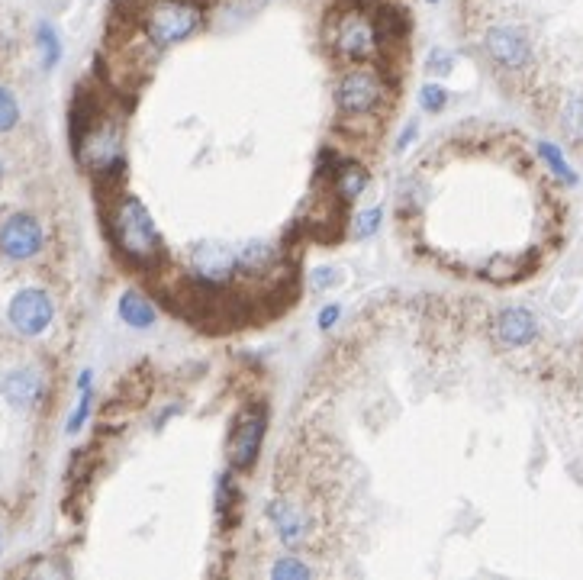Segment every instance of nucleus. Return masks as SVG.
I'll return each instance as SVG.
<instances>
[{
    "mask_svg": "<svg viewBox=\"0 0 583 580\" xmlns=\"http://www.w3.org/2000/svg\"><path fill=\"white\" fill-rule=\"evenodd\" d=\"M329 49L348 65H368L381 55V39H377L374 17L352 7L339 13L329 26Z\"/></svg>",
    "mask_w": 583,
    "mask_h": 580,
    "instance_id": "obj_2",
    "label": "nucleus"
},
{
    "mask_svg": "<svg viewBox=\"0 0 583 580\" xmlns=\"http://www.w3.org/2000/svg\"><path fill=\"white\" fill-rule=\"evenodd\" d=\"M274 261V249L271 245H265V242H252L249 249H245L242 255H239V265L245 268V271H268V265Z\"/></svg>",
    "mask_w": 583,
    "mask_h": 580,
    "instance_id": "obj_16",
    "label": "nucleus"
},
{
    "mask_svg": "<svg viewBox=\"0 0 583 580\" xmlns=\"http://www.w3.org/2000/svg\"><path fill=\"white\" fill-rule=\"evenodd\" d=\"M120 316L133 329H152L155 307L142 294H136V290H129V294H123V300H120Z\"/></svg>",
    "mask_w": 583,
    "mask_h": 580,
    "instance_id": "obj_13",
    "label": "nucleus"
},
{
    "mask_svg": "<svg viewBox=\"0 0 583 580\" xmlns=\"http://www.w3.org/2000/svg\"><path fill=\"white\" fill-rule=\"evenodd\" d=\"M377 226H381V210H368V213H361L358 216V226H355V236L358 239H368L371 232H377Z\"/></svg>",
    "mask_w": 583,
    "mask_h": 580,
    "instance_id": "obj_21",
    "label": "nucleus"
},
{
    "mask_svg": "<svg viewBox=\"0 0 583 580\" xmlns=\"http://www.w3.org/2000/svg\"><path fill=\"white\" fill-rule=\"evenodd\" d=\"M271 574L278 577V580H284V577H310L313 571L306 568L303 561H297L294 555H287L284 561H278V564H274V571H271Z\"/></svg>",
    "mask_w": 583,
    "mask_h": 580,
    "instance_id": "obj_20",
    "label": "nucleus"
},
{
    "mask_svg": "<svg viewBox=\"0 0 583 580\" xmlns=\"http://www.w3.org/2000/svg\"><path fill=\"white\" fill-rule=\"evenodd\" d=\"M542 155L548 158V165H551V171L558 174V178H564V181H574V174L567 171V165H564V158H561V152L555 149V145H542Z\"/></svg>",
    "mask_w": 583,
    "mask_h": 580,
    "instance_id": "obj_22",
    "label": "nucleus"
},
{
    "mask_svg": "<svg viewBox=\"0 0 583 580\" xmlns=\"http://www.w3.org/2000/svg\"><path fill=\"white\" fill-rule=\"evenodd\" d=\"M113 239H116V249L126 258H133L136 265H152V261L162 258V236H158L149 210L136 197H123L120 207H116Z\"/></svg>",
    "mask_w": 583,
    "mask_h": 580,
    "instance_id": "obj_1",
    "label": "nucleus"
},
{
    "mask_svg": "<svg viewBox=\"0 0 583 580\" xmlns=\"http://www.w3.org/2000/svg\"><path fill=\"white\" fill-rule=\"evenodd\" d=\"M203 26V10L194 0H155L145 10V36L155 46H178Z\"/></svg>",
    "mask_w": 583,
    "mask_h": 580,
    "instance_id": "obj_3",
    "label": "nucleus"
},
{
    "mask_svg": "<svg viewBox=\"0 0 583 580\" xmlns=\"http://www.w3.org/2000/svg\"><path fill=\"white\" fill-rule=\"evenodd\" d=\"M364 187H368V171L361 165H339L335 168V191H339L345 200H355L364 194Z\"/></svg>",
    "mask_w": 583,
    "mask_h": 580,
    "instance_id": "obj_14",
    "label": "nucleus"
},
{
    "mask_svg": "<svg viewBox=\"0 0 583 580\" xmlns=\"http://www.w3.org/2000/svg\"><path fill=\"white\" fill-rule=\"evenodd\" d=\"M451 62H455V55L445 52V49H432V55H429V68L435 71V75H448Z\"/></svg>",
    "mask_w": 583,
    "mask_h": 580,
    "instance_id": "obj_23",
    "label": "nucleus"
},
{
    "mask_svg": "<svg viewBox=\"0 0 583 580\" xmlns=\"http://www.w3.org/2000/svg\"><path fill=\"white\" fill-rule=\"evenodd\" d=\"M42 249V226L36 223V216L17 213L10 216L0 229V252L13 261H26Z\"/></svg>",
    "mask_w": 583,
    "mask_h": 580,
    "instance_id": "obj_5",
    "label": "nucleus"
},
{
    "mask_svg": "<svg viewBox=\"0 0 583 580\" xmlns=\"http://www.w3.org/2000/svg\"><path fill=\"white\" fill-rule=\"evenodd\" d=\"M20 120V107H17V97H13L7 87H0V133H10L13 126Z\"/></svg>",
    "mask_w": 583,
    "mask_h": 580,
    "instance_id": "obj_17",
    "label": "nucleus"
},
{
    "mask_svg": "<svg viewBox=\"0 0 583 580\" xmlns=\"http://www.w3.org/2000/svg\"><path fill=\"white\" fill-rule=\"evenodd\" d=\"M484 46H487L493 62H497L500 68H506V71L526 68L529 58H532L529 39H526V33H519L516 26H493L487 33V39H484Z\"/></svg>",
    "mask_w": 583,
    "mask_h": 580,
    "instance_id": "obj_6",
    "label": "nucleus"
},
{
    "mask_svg": "<svg viewBox=\"0 0 583 580\" xmlns=\"http://www.w3.org/2000/svg\"><path fill=\"white\" fill-rule=\"evenodd\" d=\"M561 129L574 142H583V94L571 97L561 110Z\"/></svg>",
    "mask_w": 583,
    "mask_h": 580,
    "instance_id": "obj_15",
    "label": "nucleus"
},
{
    "mask_svg": "<svg viewBox=\"0 0 583 580\" xmlns=\"http://www.w3.org/2000/svg\"><path fill=\"white\" fill-rule=\"evenodd\" d=\"M335 281H339V274H335L332 268H319V271H316V278H313V284H316V287H323V290L332 287Z\"/></svg>",
    "mask_w": 583,
    "mask_h": 580,
    "instance_id": "obj_25",
    "label": "nucleus"
},
{
    "mask_svg": "<svg viewBox=\"0 0 583 580\" xmlns=\"http://www.w3.org/2000/svg\"><path fill=\"white\" fill-rule=\"evenodd\" d=\"M265 423H268L265 410H255L252 416H242V423H239L236 435H232V445H229V458H232V468L236 471H249L252 464L258 461L261 439H265Z\"/></svg>",
    "mask_w": 583,
    "mask_h": 580,
    "instance_id": "obj_9",
    "label": "nucleus"
},
{
    "mask_svg": "<svg viewBox=\"0 0 583 580\" xmlns=\"http://www.w3.org/2000/svg\"><path fill=\"white\" fill-rule=\"evenodd\" d=\"M445 100H448V91L439 84H426L422 87V94H419V104L422 110H429V113H439L445 107Z\"/></svg>",
    "mask_w": 583,
    "mask_h": 580,
    "instance_id": "obj_19",
    "label": "nucleus"
},
{
    "mask_svg": "<svg viewBox=\"0 0 583 580\" xmlns=\"http://www.w3.org/2000/svg\"><path fill=\"white\" fill-rule=\"evenodd\" d=\"M191 265H194V274L200 281H207L213 287L220 284H229L232 278H236L239 271V255L229 252L226 245H197V249L191 252Z\"/></svg>",
    "mask_w": 583,
    "mask_h": 580,
    "instance_id": "obj_8",
    "label": "nucleus"
},
{
    "mask_svg": "<svg viewBox=\"0 0 583 580\" xmlns=\"http://www.w3.org/2000/svg\"><path fill=\"white\" fill-rule=\"evenodd\" d=\"M429 4H439V0H429Z\"/></svg>",
    "mask_w": 583,
    "mask_h": 580,
    "instance_id": "obj_27",
    "label": "nucleus"
},
{
    "mask_svg": "<svg viewBox=\"0 0 583 580\" xmlns=\"http://www.w3.org/2000/svg\"><path fill=\"white\" fill-rule=\"evenodd\" d=\"M538 332V323L529 310L522 307H509L500 313L497 319V339L506 345V348H526Z\"/></svg>",
    "mask_w": 583,
    "mask_h": 580,
    "instance_id": "obj_10",
    "label": "nucleus"
},
{
    "mask_svg": "<svg viewBox=\"0 0 583 580\" xmlns=\"http://www.w3.org/2000/svg\"><path fill=\"white\" fill-rule=\"evenodd\" d=\"M0 178H4V168H0Z\"/></svg>",
    "mask_w": 583,
    "mask_h": 580,
    "instance_id": "obj_28",
    "label": "nucleus"
},
{
    "mask_svg": "<svg viewBox=\"0 0 583 580\" xmlns=\"http://www.w3.org/2000/svg\"><path fill=\"white\" fill-rule=\"evenodd\" d=\"M374 26H377L381 46H393V42L406 39V33H410V17H406V10L400 7H381L374 13Z\"/></svg>",
    "mask_w": 583,
    "mask_h": 580,
    "instance_id": "obj_12",
    "label": "nucleus"
},
{
    "mask_svg": "<svg viewBox=\"0 0 583 580\" xmlns=\"http://www.w3.org/2000/svg\"><path fill=\"white\" fill-rule=\"evenodd\" d=\"M387 87L381 75L371 68H352L345 71L335 84V107L345 116H368L384 104Z\"/></svg>",
    "mask_w": 583,
    "mask_h": 580,
    "instance_id": "obj_4",
    "label": "nucleus"
},
{
    "mask_svg": "<svg viewBox=\"0 0 583 580\" xmlns=\"http://www.w3.org/2000/svg\"><path fill=\"white\" fill-rule=\"evenodd\" d=\"M42 394V381L36 371H13L4 377V397L13 406H33Z\"/></svg>",
    "mask_w": 583,
    "mask_h": 580,
    "instance_id": "obj_11",
    "label": "nucleus"
},
{
    "mask_svg": "<svg viewBox=\"0 0 583 580\" xmlns=\"http://www.w3.org/2000/svg\"><path fill=\"white\" fill-rule=\"evenodd\" d=\"M10 323L23 336H39L52 323V300L42 290H20L10 303Z\"/></svg>",
    "mask_w": 583,
    "mask_h": 580,
    "instance_id": "obj_7",
    "label": "nucleus"
},
{
    "mask_svg": "<svg viewBox=\"0 0 583 580\" xmlns=\"http://www.w3.org/2000/svg\"><path fill=\"white\" fill-rule=\"evenodd\" d=\"M339 319V307H326L319 313V329H332V323Z\"/></svg>",
    "mask_w": 583,
    "mask_h": 580,
    "instance_id": "obj_26",
    "label": "nucleus"
},
{
    "mask_svg": "<svg viewBox=\"0 0 583 580\" xmlns=\"http://www.w3.org/2000/svg\"><path fill=\"white\" fill-rule=\"evenodd\" d=\"M87 410H91V394H84V397H81L78 410H75V416H71V423H68L71 432H78V429H81V423L87 419Z\"/></svg>",
    "mask_w": 583,
    "mask_h": 580,
    "instance_id": "obj_24",
    "label": "nucleus"
},
{
    "mask_svg": "<svg viewBox=\"0 0 583 580\" xmlns=\"http://www.w3.org/2000/svg\"><path fill=\"white\" fill-rule=\"evenodd\" d=\"M39 46H42V52H46V68H52L58 62V55H62V46H58V36L49 23L39 26Z\"/></svg>",
    "mask_w": 583,
    "mask_h": 580,
    "instance_id": "obj_18",
    "label": "nucleus"
}]
</instances>
